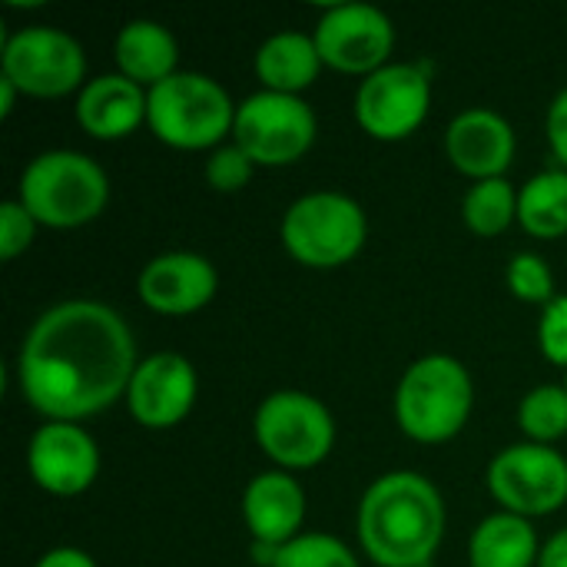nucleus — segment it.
Returning a JSON list of instances; mask_svg holds the SVG:
<instances>
[{
  "label": "nucleus",
  "mask_w": 567,
  "mask_h": 567,
  "mask_svg": "<svg viewBox=\"0 0 567 567\" xmlns=\"http://www.w3.org/2000/svg\"><path fill=\"white\" fill-rule=\"evenodd\" d=\"M219 286L216 266L199 252H163L153 256L136 279L140 299L163 316H186L213 302Z\"/></svg>",
  "instance_id": "obj_16"
},
{
  "label": "nucleus",
  "mask_w": 567,
  "mask_h": 567,
  "mask_svg": "<svg viewBox=\"0 0 567 567\" xmlns=\"http://www.w3.org/2000/svg\"><path fill=\"white\" fill-rule=\"evenodd\" d=\"M196 392H199V379L193 362L179 352H156L136 365L126 392V405L140 425L173 429L189 415Z\"/></svg>",
  "instance_id": "obj_14"
},
{
  "label": "nucleus",
  "mask_w": 567,
  "mask_h": 567,
  "mask_svg": "<svg viewBox=\"0 0 567 567\" xmlns=\"http://www.w3.org/2000/svg\"><path fill=\"white\" fill-rule=\"evenodd\" d=\"M136 365V339L113 306L66 299L27 329L17 382L47 422H80L126 399Z\"/></svg>",
  "instance_id": "obj_1"
},
{
  "label": "nucleus",
  "mask_w": 567,
  "mask_h": 567,
  "mask_svg": "<svg viewBox=\"0 0 567 567\" xmlns=\"http://www.w3.org/2000/svg\"><path fill=\"white\" fill-rule=\"evenodd\" d=\"M316 110L296 93L259 90L236 110V146L249 153L256 166H289L316 143Z\"/></svg>",
  "instance_id": "obj_9"
},
{
  "label": "nucleus",
  "mask_w": 567,
  "mask_h": 567,
  "mask_svg": "<svg viewBox=\"0 0 567 567\" xmlns=\"http://www.w3.org/2000/svg\"><path fill=\"white\" fill-rule=\"evenodd\" d=\"M538 567H567V528L555 532L538 555Z\"/></svg>",
  "instance_id": "obj_32"
},
{
  "label": "nucleus",
  "mask_w": 567,
  "mask_h": 567,
  "mask_svg": "<svg viewBox=\"0 0 567 567\" xmlns=\"http://www.w3.org/2000/svg\"><path fill=\"white\" fill-rule=\"evenodd\" d=\"M17 199L40 226L73 229L106 209L110 176L80 150H47L23 166Z\"/></svg>",
  "instance_id": "obj_3"
},
{
  "label": "nucleus",
  "mask_w": 567,
  "mask_h": 567,
  "mask_svg": "<svg viewBox=\"0 0 567 567\" xmlns=\"http://www.w3.org/2000/svg\"><path fill=\"white\" fill-rule=\"evenodd\" d=\"M229 90L199 70H176L146 90L150 130L176 150H209L236 126Z\"/></svg>",
  "instance_id": "obj_5"
},
{
  "label": "nucleus",
  "mask_w": 567,
  "mask_h": 567,
  "mask_svg": "<svg viewBox=\"0 0 567 567\" xmlns=\"http://www.w3.org/2000/svg\"><path fill=\"white\" fill-rule=\"evenodd\" d=\"M243 518L252 532V542L282 548L299 538L306 518V492L286 468L259 472L243 492Z\"/></svg>",
  "instance_id": "obj_17"
},
{
  "label": "nucleus",
  "mask_w": 567,
  "mask_h": 567,
  "mask_svg": "<svg viewBox=\"0 0 567 567\" xmlns=\"http://www.w3.org/2000/svg\"><path fill=\"white\" fill-rule=\"evenodd\" d=\"M0 66L3 76L30 96H63L86 86L83 43L70 30L50 23H30L10 33L3 40Z\"/></svg>",
  "instance_id": "obj_8"
},
{
  "label": "nucleus",
  "mask_w": 567,
  "mask_h": 567,
  "mask_svg": "<svg viewBox=\"0 0 567 567\" xmlns=\"http://www.w3.org/2000/svg\"><path fill=\"white\" fill-rule=\"evenodd\" d=\"M465 226L478 236H502L518 219V189L505 179H478L462 199Z\"/></svg>",
  "instance_id": "obj_23"
},
{
  "label": "nucleus",
  "mask_w": 567,
  "mask_h": 567,
  "mask_svg": "<svg viewBox=\"0 0 567 567\" xmlns=\"http://www.w3.org/2000/svg\"><path fill=\"white\" fill-rule=\"evenodd\" d=\"M272 567H362L352 548L326 532H306L279 548Z\"/></svg>",
  "instance_id": "obj_25"
},
{
  "label": "nucleus",
  "mask_w": 567,
  "mask_h": 567,
  "mask_svg": "<svg viewBox=\"0 0 567 567\" xmlns=\"http://www.w3.org/2000/svg\"><path fill=\"white\" fill-rule=\"evenodd\" d=\"M432 106V76L422 63H385L355 90V120L375 140L412 136Z\"/></svg>",
  "instance_id": "obj_11"
},
{
  "label": "nucleus",
  "mask_w": 567,
  "mask_h": 567,
  "mask_svg": "<svg viewBox=\"0 0 567 567\" xmlns=\"http://www.w3.org/2000/svg\"><path fill=\"white\" fill-rule=\"evenodd\" d=\"M515 126L492 106H468L452 116L445 130V153L465 176L495 179L515 159Z\"/></svg>",
  "instance_id": "obj_15"
},
{
  "label": "nucleus",
  "mask_w": 567,
  "mask_h": 567,
  "mask_svg": "<svg viewBox=\"0 0 567 567\" xmlns=\"http://www.w3.org/2000/svg\"><path fill=\"white\" fill-rule=\"evenodd\" d=\"M518 223L538 239L567 233V169H542L518 189Z\"/></svg>",
  "instance_id": "obj_22"
},
{
  "label": "nucleus",
  "mask_w": 567,
  "mask_h": 567,
  "mask_svg": "<svg viewBox=\"0 0 567 567\" xmlns=\"http://www.w3.org/2000/svg\"><path fill=\"white\" fill-rule=\"evenodd\" d=\"M33 567H96V561L80 548H53V551L40 555V561Z\"/></svg>",
  "instance_id": "obj_31"
},
{
  "label": "nucleus",
  "mask_w": 567,
  "mask_h": 567,
  "mask_svg": "<svg viewBox=\"0 0 567 567\" xmlns=\"http://www.w3.org/2000/svg\"><path fill=\"white\" fill-rule=\"evenodd\" d=\"M505 279H508V289L522 302H538L542 309L558 296L555 292V272L545 262V256H538V252H518V256H512Z\"/></svg>",
  "instance_id": "obj_26"
},
{
  "label": "nucleus",
  "mask_w": 567,
  "mask_h": 567,
  "mask_svg": "<svg viewBox=\"0 0 567 567\" xmlns=\"http://www.w3.org/2000/svg\"><path fill=\"white\" fill-rule=\"evenodd\" d=\"M322 63L342 73H375L379 66L392 63L395 47V23L392 17L362 0L329 3L312 30Z\"/></svg>",
  "instance_id": "obj_12"
},
{
  "label": "nucleus",
  "mask_w": 567,
  "mask_h": 567,
  "mask_svg": "<svg viewBox=\"0 0 567 567\" xmlns=\"http://www.w3.org/2000/svg\"><path fill=\"white\" fill-rule=\"evenodd\" d=\"M545 133H548L551 153L561 159V166L567 169V86L565 90H558V96H555V100H551V106H548Z\"/></svg>",
  "instance_id": "obj_30"
},
{
  "label": "nucleus",
  "mask_w": 567,
  "mask_h": 567,
  "mask_svg": "<svg viewBox=\"0 0 567 567\" xmlns=\"http://www.w3.org/2000/svg\"><path fill=\"white\" fill-rule=\"evenodd\" d=\"M113 53H116L120 73L130 76V80H136L140 86L146 83V90H150L159 80H166V76L176 73L179 43H176L173 30L163 27L159 20L136 17V20H126L120 27L116 43H113Z\"/></svg>",
  "instance_id": "obj_19"
},
{
  "label": "nucleus",
  "mask_w": 567,
  "mask_h": 567,
  "mask_svg": "<svg viewBox=\"0 0 567 567\" xmlns=\"http://www.w3.org/2000/svg\"><path fill=\"white\" fill-rule=\"evenodd\" d=\"M445 498L422 472L375 478L355 515L362 551L379 567H429L445 538Z\"/></svg>",
  "instance_id": "obj_2"
},
{
  "label": "nucleus",
  "mask_w": 567,
  "mask_h": 567,
  "mask_svg": "<svg viewBox=\"0 0 567 567\" xmlns=\"http://www.w3.org/2000/svg\"><path fill=\"white\" fill-rule=\"evenodd\" d=\"M252 432L259 449L286 472L312 468L329 458L336 445L332 412L309 392L279 389L256 409Z\"/></svg>",
  "instance_id": "obj_7"
},
{
  "label": "nucleus",
  "mask_w": 567,
  "mask_h": 567,
  "mask_svg": "<svg viewBox=\"0 0 567 567\" xmlns=\"http://www.w3.org/2000/svg\"><path fill=\"white\" fill-rule=\"evenodd\" d=\"M565 389H567V375H565Z\"/></svg>",
  "instance_id": "obj_34"
},
{
  "label": "nucleus",
  "mask_w": 567,
  "mask_h": 567,
  "mask_svg": "<svg viewBox=\"0 0 567 567\" xmlns=\"http://www.w3.org/2000/svg\"><path fill=\"white\" fill-rule=\"evenodd\" d=\"M279 236L286 252L302 266L336 269L365 246L369 219L352 196L339 189H316L286 209Z\"/></svg>",
  "instance_id": "obj_6"
},
{
  "label": "nucleus",
  "mask_w": 567,
  "mask_h": 567,
  "mask_svg": "<svg viewBox=\"0 0 567 567\" xmlns=\"http://www.w3.org/2000/svg\"><path fill=\"white\" fill-rule=\"evenodd\" d=\"M518 425L528 442L551 445L567 435V389L565 385H538L518 405Z\"/></svg>",
  "instance_id": "obj_24"
},
{
  "label": "nucleus",
  "mask_w": 567,
  "mask_h": 567,
  "mask_svg": "<svg viewBox=\"0 0 567 567\" xmlns=\"http://www.w3.org/2000/svg\"><path fill=\"white\" fill-rule=\"evenodd\" d=\"M256 76L262 83V90H276V93H302L322 70V56L316 47L312 33L302 30H279L272 37H266L256 50Z\"/></svg>",
  "instance_id": "obj_20"
},
{
  "label": "nucleus",
  "mask_w": 567,
  "mask_h": 567,
  "mask_svg": "<svg viewBox=\"0 0 567 567\" xmlns=\"http://www.w3.org/2000/svg\"><path fill=\"white\" fill-rule=\"evenodd\" d=\"M27 468L50 495H80L100 475V449L76 422H47L27 445Z\"/></svg>",
  "instance_id": "obj_13"
},
{
  "label": "nucleus",
  "mask_w": 567,
  "mask_h": 567,
  "mask_svg": "<svg viewBox=\"0 0 567 567\" xmlns=\"http://www.w3.org/2000/svg\"><path fill=\"white\" fill-rule=\"evenodd\" d=\"M538 535L535 525L512 512H495L478 522L468 538L472 567H532L538 565Z\"/></svg>",
  "instance_id": "obj_21"
},
{
  "label": "nucleus",
  "mask_w": 567,
  "mask_h": 567,
  "mask_svg": "<svg viewBox=\"0 0 567 567\" xmlns=\"http://www.w3.org/2000/svg\"><path fill=\"white\" fill-rule=\"evenodd\" d=\"M17 93H20V90H17V83H13V80H7V76H0V116H10Z\"/></svg>",
  "instance_id": "obj_33"
},
{
  "label": "nucleus",
  "mask_w": 567,
  "mask_h": 567,
  "mask_svg": "<svg viewBox=\"0 0 567 567\" xmlns=\"http://www.w3.org/2000/svg\"><path fill=\"white\" fill-rule=\"evenodd\" d=\"M475 405V382L472 372L445 355H422L415 359L395 389V419L399 429L425 445H439L455 439Z\"/></svg>",
  "instance_id": "obj_4"
},
{
  "label": "nucleus",
  "mask_w": 567,
  "mask_h": 567,
  "mask_svg": "<svg viewBox=\"0 0 567 567\" xmlns=\"http://www.w3.org/2000/svg\"><path fill=\"white\" fill-rule=\"evenodd\" d=\"M206 183L216 189V193H239L252 173H256V163L249 159V153L236 143L229 146H216L206 159Z\"/></svg>",
  "instance_id": "obj_27"
},
{
  "label": "nucleus",
  "mask_w": 567,
  "mask_h": 567,
  "mask_svg": "<svg viewBox=\"0 0 567 567\" xmlns=\"http://www.w3.org/2000/svg\"><path fill=\"white\" fill-rule=\"evenodd\" d=\"M143 120L146 90L123 73H100L76 96V123L96 140H123Z\"/></svg>",
  "instance_id": "obj_18"
},
{
  "label": "nucleus",
  "mask_w": 567,
  "mask_h": 567,
  "mask_svg": "<svg viewBox=\"0 0 567 567\" xmlns=\"http://www.w3.org/2000/svg\"><path fill=\"white\" fill-rule=\"evenodd\" d=\"M488 492L502 512L542 518L567 502V458L555 445L518 442L488 462Z\"/></svg>",
  "instance_id": "obj_10"
},
{
  "label": "nucleus",
  "mask_w": 567,
  "mask_h": 567,
  "mask_svg": "<svg viewBox=\"0 0 567 567\" xmlns=\"http://www.w3.org/2000/svg\"><path fill=\"white\" fill-rule=\"evenodd\" d=\"M538 346L548 362L567 369V296L558 292L538 319Z\"/></svg>",
  "instance_id": "obj_29"
},
{
  "label": "nucleus",
  "mask_w": 567,
  "mask_h": 567,
  "mask_svg": "<svg viewBox=\"0 0 567 567\" xmlns=\"http://www.w3.org/2000/svg\"><path fill=\"white\" fill-rule=\"evenodd\" d=\"M37 226L40 223L27 213V206L20 199H3L0 203V256L3 259L20 256L33 243Z\"/></svg>",
  "instance_id": "obj_28"
}]
</instances>
